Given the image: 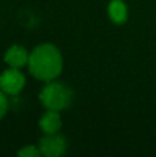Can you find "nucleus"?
Returning <instances> with one entry per match:
<instances>
[{
	"label": "nucleus",
	"mask_w": 156,
	"mask_h": 157,
	"mask_svg": "<svg viewBox=\"0 0 156 157\" xmlns=\"http://www.w3.org/2000/svg\"><path fill=\"white\" fill-rule=\"evenodd\" d=\"M61 117L57 110H47L39 121V127L44 134H55L61 128Z\"/></svg>",
	"instance_id": "nucleus-6"
},
{
	"label": "nucleus",
	"mask_w": 156,
	"mask_h": 157,
	"mask_svg": "<svg viewBox=\"0 0 156 157\" xmlns=\"http://www.w3.org/2000/svg\"><path fill=\"white\" fill-rule=\"evenodd\" d=\"M25 86V76L19 69H6L0 75V90L6 95H17L22 91Z\"/></svg>",
	"instance_id": "nucleus-3"
},
{
	"label": "nucleus",
	"mask_w": 156,
	"mask_h": 157,
	"mask_svg": "<svg viewBox=\"0 0 156 157\" xmlns=\"http://www.w3.org/2000/svg\"><path fill=\"white\" fill-rule=\"evenodd\" d=\"M7 108H8V102H7V98H6V94L0 90V120L4 117Z\"/></svg>",
	"instance_id": "nucleus-9"
},
{
	"label": "nucleus",
	"mask_w": 156,
	"mask_h": 157,
	"mask_svg": "<svg viewBox=\"0 0 156 157\" xmlns=\"http://www.w3.org/2000/svg\"><path fill=\"white\" fill-rule=\"evenodd\" d=\"M127 6L123 0H112L108 6V15L115 24L122 25L127 19Z\"/></svg>",
	"instance_id": "nucleus-7"
},
{
	"label": "nucleus",
	"mask_w": 156,
	"mask_h": 157,
	"mask_svg": "<svg viewBox=\"0 0 156 157\" xmlns=\"http://www.w3.org/2000/svg\"><path fill=\"white\" fill-rule=\"evenodd\" d=\"M18 156L21 157H39L41 156V152L39 146H33V145H28L24 146L21 150H18Z\"/></svg>",
	"instance_id": "nucleus-8"
},
{
	"label": "nucleus",
	"mask_w": 156,
	"mask_h": 157,
	"mask_svg": "<svg viewBox=\"0 0 156 157\" xmlns=\"http://www.w3.org/2000/svg\"><path fill=\"white\" fill-rule=\"evenodd\" d=\"M28 66L37 80L49 83L60 76L62 71V55L53 44H40L29 54Z\"/></svg>",
	"instance_id": "nucleus-1"
},
{
	"label": "nucleus",
	"mask_w": 156,
	"mask_h": 157,
	"mask_svg": "<svg viewBox=\"0 0 156 157\" xmlns=\"http://www.w3.org/2000/svg\"><path fill=\"white\" fill-rule=\"evenodd\" d=\"M39 149L46 157H60L66 150V139L58 132L47 134L39 142Z\"/></svg>",
	"instance_id": "nucleus-4"
},
{
	"label": "nucleus",
	"mask_w": 156,
	"mask_h": 157,
	"mask_svg": "<svg viewBox=\"0 0 156 157\" xmlns=\"http://www.w3.org/2000/svg\"><path fill=\"white\" fill-rule=\"evenodd\" d=\"M39 98L44 108H47L49 110L60 112L71 105L73 94H72L71 88L66 87L65 84L51 80L41 90Z\"/></svg>",
	"instance_id": "nucleus-2"
},
{
	"label": "nucleus",
	"mask_w": 156,
	"mask_h": 157,
	"mask_svg": "<svg viewBox=\"0 0 156 157\" xmlns=\"http://www.w3.org/2000/svg\"><path fill=\"white\" fill-rule=\"evenodd\" d=\"M4 61L10 68H15V69H21L29 61V54L26 52V50L22 46L14 44L10 48L6 51L4 54Z\"/></svg>",
	"instance_id": "nucleus-5"
}]
</instances>
